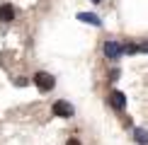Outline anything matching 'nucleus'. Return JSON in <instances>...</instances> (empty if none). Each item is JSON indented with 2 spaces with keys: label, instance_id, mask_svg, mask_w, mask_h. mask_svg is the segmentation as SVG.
Listing matches in <instances>:
<instances>
[{
  "label": "nucleus",
  "instance_id": "3",
  "mask_svg": "<svg viewBox=\"0 0 148 145\" xmlns=\"http://www.w3.org/2000/svg\"><path fill=\"white\" fill-rule=\"evenodd\" d=\"M102 51H104V56H107L109 60H119V58H121V53H124V46H121L119 41L109 39V41H104Z\"/></svg>",
  "mask_w": 148,
  "mask_h": 145
},
{
  "label": "nucleus",
  "instance_id": "5",
  "mask_svg": "<svg viewBox=\"0 0 148 145\" xmlns=\"http://www.w3.org/2000/svg\"><path fill=\"white\" fill-rule=\"evenodd\" d=\"M78 20L85 24H92V27H102V20L97 15H92V12H78Z\"/></svg>",
  "mask_w": 148,
  "mask_h": 145
},
{
  "label": "nucleus",
  "instance_id": "11",
  "mask_svg": "<svg viewBox=\"0 0 148 145\" xmlns=\"http://www.w3.org/2000/svg\"><path fill=\"white\" fill-rule=\"evenodd\" d=\"M92 3H102V0H92Z\"/></svg>",
  "mask_w": 148,
  "mask_h": 145
},
{
  "label": "nucleus",
  "instance_id": "4",
  "mask_svg": "<svg viewBox=\"0 0 148 145\" xmlns=\"http://www.w3.org/2000/svg\"><path fill=\"white\" fill-rule=\"evenodd\" d=\"M109 104H112L116 111H124V106H126V94L119 92V89H114V92L109 94Z\"/></svg>",
  "mask_w": 148,
  "mask_h": 145
},
{
  "label": "nucleus",
  "instance_id": "8",
  "mask_svg": "<svg viewBox=\"0 0 148 145\" xmlns=\"http://www.w3.org/2000/svg\"><path fill=\"white\" fill-rule=\"evenodd\" d=\"M124 53H141L138 51V44H126L124 46Z\"/></svg>",
  "mask_w": 148,
  "mask_h": 145
},
{
  "label": "nucleus",
  "instance_id": "2",
  "mask_svg": "<svg viewBox=\"0 0 148 145\" xmlns=\"http://www.w3.org/2000/svg\"><path fill=\"white\" fill-rule=\"evenodd\" d=\"M51 111H53V116H58V119H71L73 114H75V109H73L71 102L56 99V102H53V106H51Z\"/></svg>",
  "mask_w": 148,
  "mask_h": 145
},
{
  "label": "nucleus",
  "instance_id": "1",
  "mask_svg": "<svg viewBox=\"0 0 148 145\" xmlns=\"http://www.w3.org/2000/svg\"><path fill=\"white\" fill-rule=\"evenodd\" d=\"M34 85H36V89L39 92H51L53 89V85H56V80H53V75H49V72L44 70H39V72H34Z\"/></svg>",
  "mask_w": 148,
  "mask_h": 145
},
{
  "label": "nucleus",
  "instance_id": "6",
  "mask_svg": "<svg viewBox=\"0 0 148 145\" xmlns=\"http://www.w3.org/2000/svg\"><path fill=\"white\" fill-rule=\"evenodd\" d=\"M12 20H15V7L3 3L0 5V22H12Z\"/></svg>",
  "mask_w": 148,
  "mask_h": 145
},
{
  "label": "nucleus",
  "instance_id": "9",
  "mask_svg": "<svg viewBox=\"0 0 148 145\" xmlns=\"http://www.w3.org/2000/svg\"><path fill=\"white\" fill-rule=\"evenodd\" d=\"M138 51H141V53H148V41H143V44H138Z\"/></svg>",
  "mask_w": 148,
  "mask_h": 145
},
{
  "label": "nucleus",
  "instance_id": "10",
  "mask_svg": "<svg viewBox=\"0 0 148 145\" xmlns=\"http://www.w3.org/2000/svg\"><path fill=\"white\" fill-rule=\"evenodd\" d=\"M66 145H80V140H78V138H71V140L66 143Z\"/></svg>",
  "mask_w": 148,
  "mask_h": 145
},
{
  "label": "nucleus",
  "instance_id": "7",
  "mask_svg": "<svg viewBox=\"0 0 148 145\" xmlns=\"http://www.w3.org/2000/svg\"><path fill=\"white\" fill-rule=\"evenodd\" d=\"M134 140L138 145H148V128H136L134 131Z\"/></svg>",
  "mask_w": 148,
  "mask_h": 145
}]
</instances>
